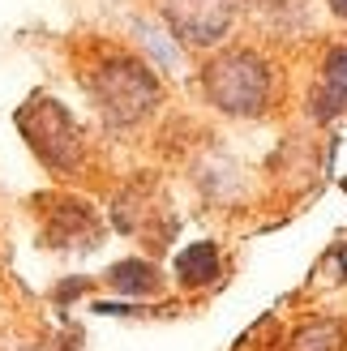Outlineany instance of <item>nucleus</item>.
Segmentation results:
<instances>
[{
	"label": "nucleus",
	"instance_id": "1",
	"mask_svg": "<svg viewBox=\"0 0 347 351\" xmlns=\"http://www.w3.org/2000/svg\"><path fill=\"white\" fill-rule=\"evenodd\" d=\"M86 86H91L103 120L116 129L142 125L163 99V86L154 77V69L146 60L129 56V51H108L103 60H95L91 73H86Z\"/></svg>",
	"mask_w": 347,
	"mask_h": 351
},
{
	"label": "nucleus",
	"instance_id": "4",
	"mask_svg": "<svg viewBox=\"0 0 347 351\" xmlns=\"http://www.w3.org/2000/svg\"><path fill=\"white\" fill-rule=\"evenodd\" d=\"M240 13V0H163L167 34L180 47L211 51L228 39V30Z\"/></svg>",
	"mask_w": 347,
	"mask_h": 351
},
{
	"label": "nucleus",
	"instance_id": "8",
	"mask_svg": "<svg viewBox=\"0 0 347 351\" xmlns=\"http://www.w3.org/2000/svg\"><path fill=\"white\" fill-rule=\"evenodd\" d=\"M339 343H343L339 322H313V326H304L300 335L291 339L296 351H339Z\"/></svg>",
	"mask_w": 347,
	"mask_h": 351
},
{
	"label": "nucleus",
	"instance_id": "7",
	"mask_svg": "<svg viewBox=\"0 0 347 351\" xmlns=\"http://www.w3.org/2000/svg\"><path fill=\"white\" fill-rule=\"evenodd\" d=\"M219 274H223V261H219V249L211 240L189 244V249L176 257V278H180V287H189V291L219 283Z\"/></svg>",
	"mask_w": 347,
	"mask_h": 351
},
{
	"label": "nucleus",
	"instance_id": "6",
	"mask_svg": "<svg viewBox=\"0 0 347 351\" xmlns=\"http://www.w3.org/2000/svg\"><path fill=\"white\" fill-rule=\"evenodd\" d=\"M108 287L120 291V295H129V300H146V295L163 291V278H159V270H154L150 261L125 257V261H116V266L108 270Z\"/></svg>",
	"mask_w": 347,
	"mask_h": 351
},
{
	"label": "nucleus",
	"instance_id": "3",
	"mask_svg": "<svg viewBox=\"0 0 347 351\" xmlns=\"http://www.w3.org/2000/svg\"><path fill=\"white\" fill-rule=\"evenodd\" d=\"M17 129L30 142V150L51 167V171H77L82 154H86V137L77 129V120L69 116L64 103L56 99H30L22 112H17Z\"/></svg>",
	"mask_w": 347,
	"mask_h": 351
},
{
	"label": "nucleus",
	"instance_id": "9",
	"mask_svg": "<svg viewBox=\"0 0 347 351\" xmlns=\"http://www.w3.org/2000/svg\"><path fill=\"white\" fill-rule=\"evenodd\" d=\"M137 30H142L146 34V47L154 51V56H159L163 60V69H171V64H176V51H171V43L163 39V34L159 30H154V26H146V22H137Z\"/></svg>",
	"mask_w": 347,
	"mask_h": 351
},
{
	"label": "nucleus",
	"instance_id": "2",
	"mask_svg": "<svg viewBox=\"0 0 347 351\" xmlns=\"http://www.w3.org/2000/svg\"><path fill=\"white\" fill-rule=\"evenodd\" d=\"M202 90L223 116H262L274 95V69L253 47H228L206 60Z\"/></svg>",
	"mask_w": 347,
	"mask_h": 351
},
{
	"label": "nucleus",
	"instance_id": "5",
	"mask_svg": "<svg viewBox=\"0 0 347 351\" xmlns=\"http://www.w3.org/2000/svg\"><path fill=\"white\" fill-rule=\"evenodd\" d=\"M309 112H313V120H335L347 112V43L326 51L322 77L309 95Z\"/></svg>",
	"mask_w": 347,
	"mask_h": 351
},
{
	"label": "nucleus",
	"instance_id": "10",
	"mask_svg": "<svg viewBox=\"0 0 347 351\" xmlns=\"http://www.w3.org/2000/svg\"><path fill=\"white\" fill-rule=\"evenodd\" d=\"M326 5H331V13L339 17V22H347V0H326Z\"/></svg>",
	"mask_w": 347,
	"mask_h": 351
}]
</instances>
